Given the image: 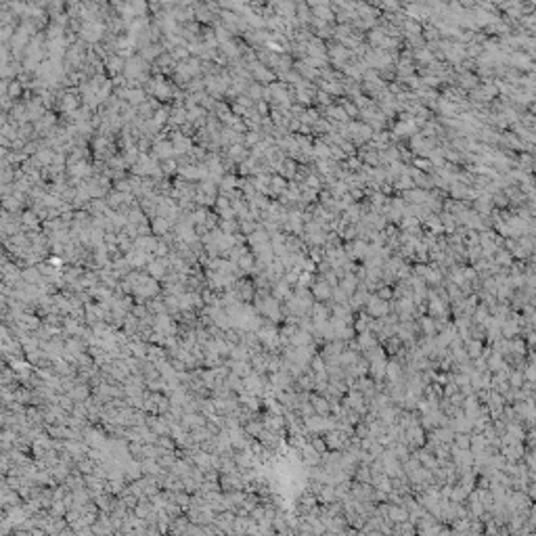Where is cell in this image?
<instances>
[{"instance_id":"6da1fadb","label":"cell","mask_w":536,"mask_h":536,"mask_svg":"<svg viewBox=\"0 0 536 536\" xmlns=\"http://www.w3.org/2000/svg\"><path fill=\"white\" fill-rule=\"evenodd\" d=\"M151 155L155 157L157 161H168V159H174L176 157V151H174V145L168 136H157L153 140V151Z\"/></svg>"},{"instance_id":"7a4b0ae2","label":"cell","mask_w":536,"mask_h":536,"mask_svg":"<svg viewBox=\"0 0 536 536\" xmlns=\"http://www.w3.org/2000/svg\"><path fill=\"white\" fill-rule=\"evenodd\" d=\"M145 272H147L151 279H155V281H165V279H168V275H170V262H168V258H155L145 268Z\"/></svg>"},{"instance_id":"3957f363","label":"cell","mask_w":536,"mask_h":536,"mask_svg":"<svg viewBox=\"0 0 536 536\" xmlns=\"http://www.w3.org/2000/svg\"><path fill=\"white\" fill-rule=\"evenodd\" d=\"M84 442H86V446L88 448H105L107 446V436H105V432L101 430V427H86L84 432Z\"/></svg>"},{"instance_id":"277c9868","label":"cell","mask_w":536,"mask_h":536,"mask_svg":"<svg viewBox=\"0 0 536 536\" xmlns=\"http://www.w3.org/2000/svg\"><path fill=\"white\" fill-rule=\"evenodd\" d=\"M124 69H126V59L120 57L117 53L109 55L105 59V71H107V76H109L111 80L117 78V76H124Z\"/></svg>"},{"instance_id":"5b68a950","label":"cell","mask_w":536,"mask_h":536,"mask_svg":"<svg viewBox=\"0 0 536 536\" xmlns=\"http://www.w3.org/2000/svg\"><path fill=\"white\" fill-rule=\"evenodd\" d=\"M235 291L239 293V300H241L243 304L252 302L254 297H256V285H254V279H247V277L239 279V281L235 283Z\"/></svg>"},{"instance_id":"8992f818","label":"cell","mask_w":536,"mask_h":536,"mask_svg":"<svg viewBox=\"0 0 536 536\" xmlns=\"http://www.w3.org/2000/svg\"><path fill=\"white\" fill-rule=\"evenodd\" d=\"M224 157L233 161L235 165H241L247 157H249V149L243 145V142H237V145H231V147H226L224 151Z\"/></svg>"},{"instance_id":"52a82bcc","label":"cell","mask_w":536,"mask_h":536,"mask_svg":"<svg viewBox=\"0 0 536 536\" xmlns=\"http://www.w3.org/2000/svg\"><path fill=\"white\" fill-rule=\"evenodd\" d=\"M149 222H151V233L155 235V237H159V239H161V237H165L168 233H172V229H174L172 222L168 218H161V216H155V218L149 220Z\"/></svg>"},{"instance_id":"ba28073f","label":"cell","mask_w":536,"mask_h":536,"mask_svg":"<svg viewBox=\"0 0 536 536\" xmlns=\"http://www.w3.org/2000/svg\"><path fill=\"white\" fill-rule=\"evenodd\" d=\"M310 291H312V295L316 297L318 302H323V300H329V297L333 295V287L331 285L325 281V279H318V281H314L312 285H310Z\"/></svg>"},{"instance_id":"9c48e42d","label":"cell","mask_w":536,"mask_h":536,"mask_svg":"<svg viewBox=\"0 0 536 536\" xmlns=\"http://www.w3.org/2000/svg\"><path fill=\"white\" fill-rule=\"evenodd\" d=\"M367 310H369V314H371V316H386L388 310H390V306H388L386 300H381V297L373 295L371 302H369V306H367Z\"/></svg>"},{"instance_id":"30bf717a","label":"cell","mask_w":536,"mask_h":536,"mask_svg":"<svg viewBox=\"0 0 536 536\" xmlns=\"http://www.w3.org/2000/svg\"><path fill=\"white\" fill-rule=\"evenodd\" d=\"M220 195H229L233 193V191L239 189V178L235 176V172H229V174H224L222 176V181H220Z\"/></svg>"},{"instance_id":"8fae6325","label":"cell","mask_w":536,"mask_h":536,"mask_svg":"<svg viewBox=\"0 0 536 536\" xmlns=\"http://www.w3.org/2000/svg\"><path fill=\"white\" fill-rule=\"evenodd\" d=\"M277 174H281V176L285 178V181H293V178L297 176V163H295L293 159L287 157V159H285V161L279 165V172H277Z\"/></svg>"},{"instance_id":"7c38bea8","label":"cell","mask_w":536,"mask_h":536,"mask_svg":"<svg viewBox=\"0 0 536 536\" xmlns=\"http://www.w3.org/2000/svg\"><path fill=\"white\" fill-rule=\"evenodd\" d=\"M325 442L329 448H341L343 444L348 442V436H343L341 432H329L327 438H325Z\"/></svg>"},{"instance_id":"4fadbf2b","label":"cell","mask_w":536,"mask_h":536,"mask_svg":"<svg viewBox=\"0 0 536 536\" xmlns=\"http://www.w3.org/2000/svg\"><path fill=\"white\" fill-rule=\"evenodd\" d=\"M67 396H71V398H74V402H86V400H88V396H90V390H88V386H86V384H78L74 390L69 392Z\"/></svg>"},{"instance_id":"5bb4252c","label":"cell","mask_w":536,"mask_h":536,"mask_svg":"<svg viewBox=\"0 0 536 536\" xmlns=\"http://www.w3.org/2000/svg\"><path fill=\"white\" fill-rule=\"evenodd\" d=\"M262 136H264V134H262L260 130H247V132L243 134V145L247 149H254L256 145H260V142H262Z\"/></svg>"},{"instance_id":"9a60e30c","label":"cell","mask_w":536,"mask_h":536,"mask_svg":"<svg viewBox=\"0 0 536 536\" xmlns=\"http://www.w3.org/2000/svg\"><path fill=\"white\" fill-rule=\"evenodd\" d=\"M218 229L226 235H237V233H241L239 229V220H220L218 224Z\"/></svg>"},{"instance_id":"2e32d148","label":"cell","mask_w":536,"mask_h":536,"mask_svg":"<svg viewBox=\"0 0 536 536\" xmlns=\"http://www.w3.org/2000/svg\"><path fill=\"white\" fill-rule=\"evenodd\" d=\"M327 115L331 120H337V122H348V113L343 111V107H327Z\"/></svg>"},{"instance_id":"e0dca14e","label":"cell","mask_w":536,"mask_h":536,"mask_svg":"<svg viewBox=\"0 0 536 536\" xmlns=\"http://www.w3.org/2000/svg\"><path fill=\"white\" fill-rule=\"evenodd\" d=\"M312 407H314V411L316 413H320V415H327L329 413V409H331V404H327V400L325 398H318V396H312Z\"/></svg>"},{"instance_id":"ac0fdd59","label":"cell","mask_w":536,"mask_h":536,"mask_svg":"<svg viewBox=\"0 0 536 536\" xmlns=\"http://www.w3.org/2000/svg\"><path fill=\"white\" fill-rule=\"evenodd\" d=\"M161 172H163V176L168 178V176H178V163H176V159H168V161H161Z\"/></svg>"},{"instance_id":"d6986e66","label":"cell","mask_w":536,"mask_h":536,"mask_svg":"<svg viewBox=\"0 0 536 536\" xmlns=\"http://www.w3.org/2000/svg\"><path fill=\"white\" fill-rule=\"evenodd\" d=\"M254 109L258 111V115L266 117V115H270V103H268V101H258V103L254 105Z\"/></svg>"},{"instance_id":"ffe728a7","label":"cell","mask_w":536,"mask_h":536,"mask_svg":"<svg viewBox=\"0 0 536 536\" xmlns=\"http://www.w3.org/2000/svg\"><path fill=\"white\" fill-rule=\"evenodd\" d=\"M480 350H482V343L480 341H469V354L471 356H478Z\"/></svg>"},{"instance_id":"44dd1931","label":"cell","mask_w":536,"mask_h":536,"mask_svg":"<svg viewBox=\"0 0 536 536\" xmlns=\"http://www.w3.org/2000/svg\"><path fill=\"white\" fill-rule=\"evenodd\" d=\"M390 517L392 519H396V521H400V519H404V511H400V509H390Z\"/></svg>"}]
</instances>
